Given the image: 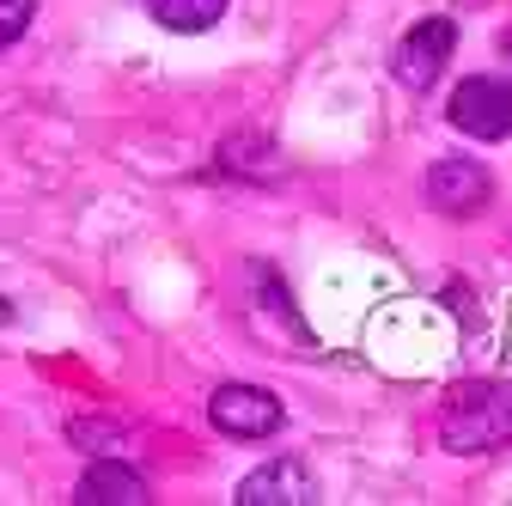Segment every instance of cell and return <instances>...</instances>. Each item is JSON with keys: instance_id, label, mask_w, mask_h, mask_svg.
Here are the masks:
<instances>
[{"instance_id": "cell-1", "label": "cell", "mask_w": 512, "mask_h": 506, "mask_svg": "<svg viewBox=\"0 0 512 506\" xmlns=\"http://www.w3.org/2000/svg\"><path fill=\"white\" fill-rule=\"evenodd\" d=\"M445 446L452 452L512 446V385H464L445 403Z\"/></svg>"}, {"instance_id": "cell-2", "label": "cell", "mask_w": 512, "mask_h": 506, "mask_svg": "<svg viewBox=\"0 0 512 506\" xmlns=\"http://www.w3.org/2000/svg\"><path fill=\"white\" fill-rule=\"evenodd\" d=\"M208 415H214V427L232 433V439H263V433L281 427V397L263 391V385H220V391L208 397Z\"/></svg>"}, {"instance_id": "cell-3", "label": "cell", "mask_w": 512, "mask_h": 506, "mask_svg": "<svg viewBox=\"0 0 512 506\" xmlns=\"http://www.w3.org/2000/svg\"><path fill=\"white\" fill-rule=\"evenodd\" d=\"M452 122H458L464 135H476V141L512 135V86H506V80H488V74L464 80V86L452 92Z\"/></svg>"}, {"instance_id": "cell-4", "label": "cell", "mask_w": 512, "mask_h": 506, "mask_svg": "<svg viewBox=\"0 0 512 506\" xmlns=\"http://www.w3.org/2000/svg\"><path fill=\"white\" fill-rule=\"evenodd\" d=\"M452 43H458V25L452 19H421L403 43H397V80L409 86V92H427L439 74H445V55H452Z\"/></svg>"}, {"instance_id": "cell-5", "label": "cell", "mask_w": 512, "mask_h": 506, "mask_svg": "<svg viewBox=\"0 0 512 506\" xmlns=\"http://www.w3.org/2000/svg\"><path fill=\"white\" fill-rule=\"evenodd\" d=\"M427 202L439 214H476L488 202V171L470 165V159H439L427 171Z\"/></svg>"}, {"instance_id": "cell-6", "label": "cell", "mask_w": 512, "mask_h": 506, "mask_svg": "<svg viewBox=\"0 0 512 506\" xmlns=\"http://www.w3.org/2000/svg\"><path fill=\"white\" fill-rule=\"evenodd\" d=\"M305 500H317V482L299 464H263L238 482V506H305Z\"/></svg>"}, {"instance_id": "cell-7", "label": "cell", "mask_w": 512, "mask_h": 506, "mask_svg": "<svg viewBox=\"0 0 512 506\" xmlns=\"http://www.w3.org/2000/svg\"><path fill=\"white\" fill-rule=\"evenodd\" d=\"M80 506H141L147 500V482L128 470V464H92L74 488Z\"/></svg>"}, {"instance_id": "cell-8", "label": "cell", "mask_w": 512, "mask_h": 506, "mask_svg": "<svg viewBox=\"0 0 512 506\" xmlns=\"http://www.w3.org/2000/svg\"><path fill=\"white\" fill-rule=\"evenodd\" d=\"M147 13L165 25V31H208V25H220V13H226V0H147Z\"/></svg>"}, {"instance_id": "cell-9", "label": "cell", "mask_w": 512, "mask_h": 506, "mask_svg": "<svg viewBox=\"0 0 512 506\" xmlns=\"http://www.w3.org/2000/svg\"><path fill=\"white\" fill-rule=\"evenodd\" d=\"M31 25V0H0V49Z\"/></svg>"}]
</instances>
